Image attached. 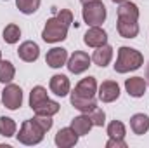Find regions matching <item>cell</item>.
<instances>
[{"label":"cell","mask_w":149,"mask_h":148,"mask_svg":"<svg viewBox=\"0 0 149 148\" xmlns=\"http://www.w3.org/2000/svg\"><path fill=\"white\" fill-rule=\"evenodd\" d=\"M57 18H59L63 23H66L68 26L73 25V12H71L70 9H61V11L57 12Z\"/></svg>","instance_id":"obj_29"},{"label":"cell","mask_w":149,"mask_h":148,"mask_svg":"<svg viewBox=\"0 0 149 148\" xmlns=\"http://www.w3.org/2000/svg\"><path fill=\"white\" fill-rule=\"evenodd\" d=\"M49 99V92H47V89L43 87V85H35L33 89H31V92H30V108L31 110H35L37 106H40L43 101H47Z\"/></svg>","instance_id":"obj_20"},{"label":"cell","mask_w":149,"mask_h":148,"mask_svg":"<svg viewBox=\"0 0 149 148\" xmlns=\"http://www.w3.org/2000/svg\"><path fill=\"white\" fill-rule=\"evenodd\" d=\"M113 59V47L109 44H104L101 47H97L92 54V63L101 66V68H106Z\"/></svg>","instance_id":"obj_17"},{"label":"cell","mask_w":149,"mask_h":148,"mask_svg":"<svg viewBox=\"0 0 149 148\" xmlns=\"http://www.w3.org/2000/svg\"><path fill=\"white\" fill-rule=\"evenodd\" d=\"M106 16H108V11L101 0L85 4L81 9V18L87 26H102V23L106 21Z\"/></svg>","instance_id":"obj_5"},{"label":"cell","mask_w":149,"mask_h":148,"mask_svg":"<svg viewBox=\"0 0 149 148\" xmlns=\"http://www.w3.org/2000/svg\"><path fill=\"white\" fill-rule=\"evenodd\" d=\"M90 63H92V58H90L87 52H83V51H74L73 54L68 58L66 66H68L70 73L80 75V73H85V72L88 70Z\"/></svg>","instance_id":"obj_7"},{"label":"cell","mask_w":149,"mask_h":148,"mask_svg":"<svg viewBox=\"0 0 149 148\" xmlns=\"http://www.w3.org/2000/svg\"><path fill=\"white\" fill-rule=\"evenodd\" d=\"M78 134L74 132L71 127H63L57 131L56 138H54V143L57 145L59 148H71L78 143Z\"/></svg>","instance_id":"obj_14"},{"label":"cell","mask_w":149,"mask_h":148,"mask_svg":"<svg viewBox=\"0 0 149 148\" xmlns=\"http://www.w3.org/2000/svg\"><path fill=\"white\" fill-rule=\"evenodd\" d=\"M43 136H45V129L35 120V117L24 120L19 127V132L16 134L17 141L21 145H26V147H33V145L42 143Z\"/></svg>","instance_id":"obj_3"},{"label":"cell","mask_w":149,"mask_h":148,"mask_svg":"<svg viewBox=\"0 0 149 148\" xmlns=\"http://www.w3.org/2000/svg\"><path fill=\"white\" fill-rule=\"evenodd\" d=\"M130 129L134 134L142 136L149 131V117L144 113H135L130 117Z\"/></svg>","instance_id":"obj_19"},{"label":"cell","mask_w":149,"mask_h":148,"mask_svg":"<svg viewBox=\"0 0 149 148\" xmlns=\"http://www.w3.org/2000/svg\"><path fill=\"white\" fill-rule=\"evenodd\" d=\"M106 148H127V143H125V140L109 138V140H108V143H106Z\"/></svg>","instance_id":"obj_30"},{"label":"cell","mask_w":149,"mask_h":148,"mask_svg":"<svg viewBox=\"0 0 149 148\" xmlns=\"http://www.w3.org/2000/svg\"><path fill=\"white\" fill-rule=\"evenodd\" d=\"M97 80H95V77H85V78H81L76 85H74V92L76 94H80V96H85V98H95V94H97Z\"/></svg>","instance_id":"obj_15"},{"label":"cell","mask_w":149,"mask_h":148,"mask_svg":"<svg viewBox=\"0 0 149 148\" xmlns=\"http://www.w3.org/2000/svg\"><path fill=\"white\" fill-rule=\"evenodd\" d=\"M139 16L141 11L137 4L134 2H123L118 7V19H116V30L118 35L123 38H135L139 35Z\"/></svg>","instance_id":"obj_1"},{"label":"cell","mask_w":149,"mask_h":148,"mask_svg":"<svg viewBox=\"0 0 149 148\" xmlns=\"http://www.w3.org/2000/svg\"><path fill=\"white\" fill-rule=\"evenodd\" d=\"M68 30H70V26L66 23H63L57 16H54V18L47 19V23L42 30V38L47 44H57V42H63L68 38Z\"/></svg>","instance_id":"obj_4"},{"label":"cell","mask_w":149,"mask_h":148,"mask_svg":"<svg viewBox=\"0 0 149 148\" xmlns=\"http://www.w3.org/2000/svg\"><path fill=\"white\" fill-rule=\"evenodd\" d=\"M0 59H2V51H0Z\"/></svg>","instance_id":"obj_34"},{"label":"cell","mask_w":149,"mask_h":148,"mask_svg":"<svg viewBox=\"0 0 149 148\" xmlns=\"http://www.w3.org/2000/svg\"><path fill=\"white\" fill-rule=\"evenodd\" d=\"M144 65V56L141 51L134 47L121 45L116 54V63H114V72L116 73H130L139 70Z\"/></svg>","instance_id":"obj_2"},{"label":"cell","mask_w":149,"mask_h":148,"mask_svg":"<svg viewBox=\"0 0 149 148\" xmlns=\"http://www.w3.org/2000/svg\"><path fill=\"white\" fill-rule=\"evenodd\" d=\"M70 127L73 129L78 136H85V134L90 132V129L94 127V124H92L88 113H81V115L74 117L73 120H71V125H70Z\"/></svg>","instance_id":"obj_18"},{"label":"cell","mask_w":149,"mask_h":148,"mask_svg":"<svg viewBox=\"0 0 149 148\" xmlns=\"http://www.w3.org/2000/svg\"><path fill=\"white\" fill-rule=\"evenodd\" d=\"M83 42H85V45L97 49V47L108 44V33L101 26H88V30L83 35Z\"/></svg>","instance_id":"obj_10"},{"label":"cell","mask_w":149,"mask_h":148,"mask_svg":"<svg viewBox=\"0 0 149 148\" xmlns=\"http://www.w3.org/2000/svg\"><path fill=\"white\" fill-rule=\"evenodd\" d=\"M70 101H71V105H73L80 113H88V111H92L95 106H97L95 98H85V96L76 94L74 91L70 92Z\"/></svg>","instance_id":"obj_16"},{"label":"cell","mask_w":149,"mask_h":148,"mask_svg":"<svg viewBox=\"0 0 149 148\" xmlns=\"http://www.w3.org/2000/svg\"><path fill=\"white\" fill-rule=\"evenodd\" d=\"M88 117H90L94 127H102L106 124V113H104L102 108H99V106H95L92 111H88Z\"/></svg>","instance_id":"obj_27"},{"label":"cell","mask_w":149,"mask_h":148,"mask_svg":"<svg viewBox=\"0 0 149 148\" xmlns=\"http://www.w3.org/2000/svg\"><path fill=\"white\" fill-rule=\"evenodd\" d=\"M80 2L85 5V4H90V2H99V0H80Z\"/></svg>","instance_id":"obj_32"},{"label":"cell","mask_w":149,"mask_h":148,"mask_svg":"<svg viewBox=\"0 0 149 148\" xmlns=\"http://www.w3.org/2000/svg\"><path fill=\"white\" fill-rule=\"evenodd\" d=\"M2 38H3V42H5V44H9V45L17 44V42H19V38H21V28H19L16 23L7 25V26L3 28V32H2Z\"/></svg>","instance_id":"obj_21"},{"label":"cell","mask_w":149,"mask_h":148,"mask_svg":"<svg viewBox=\"0 0 149 148\" xmlns=\"http://www.w3.org/2000/svg\"><path fill=\"white\" fill-rule=\"evenodd\" d=\"M148 82L144 77H130L125 80V91L130 98H142L146 94Z\"/></svg>","instance_id":"obj_12"},{"label":"cell","mask_w":149,"mask_h":148,"mask_svg":"<svg viewBox=\"0 0 149 148\" xmlns=\"http://www.w3.org/2000/svg\"><path fill=\"white\" fill-rule=\"evenodd\" d=\"M2 103L7 110H19L23 105V89L17 84H5L2 91Z\"/></svg>","instance_id":"obj_6"},{"label":"cell","mask_w":149,"mask_h":148,"mask_svg":"<svg viewBox=\"0 0 149 148\" xmlns=\"http://www.w3.org/2000/svg\"><path fill=\"white\" fill-rule=\"evenodd\" d=\"M40 4H42V0H16V7L19 9V12H23L26 16L35 14L40 9Z\"/></svg>","instance_id":"obj_26"},{"label":"cell","mask_w":149,"mask_h":148,"mask_svg":"<svg viewBox=\"0 0 149 148\" xmlns=\"http://www.w3.org/2000/svg\"><path fill=\"white\" fill-rule=\"evenodd\" d=\"M108 136L109 138H116V140H125L127 136V127L121 120H113L108 124Z\"/></svg>","instance_id":"obj_25"},{"label":"cell","mask_w":149,"mask_h":148,"mask_svg":"<svg viewBox=\"0 0 149 148\" xmlns=\"http://www.w3.org/2000/svg\"><path fill=\"white\" fill-rule=\"evenodd\" d=\"M5 2H7V0H5Z\"/></svg>","instance_id":"obj_35"},{"label":"cell","mask_w":149,"mask_h":148,"mask_svg":"<svg viewBox=\"0 0 149 148\" xmlns=\"http://www.w3.org/2000/svg\"><path fill=\"white\" fill-rule=\"evenodd\" d=\"M49 89L52 94L59 96V98H64L71 92V82L66 75L63 73H56L50 77V82H49Z\"/></svg>","instance_id":"obj_8"},{"label":"cell","mask_w":149,"mask_h":148,"mask_svg":"<svg viewBox=\"0 0 149 148\" xmlns=\"http://www.w3.org/2000/svg\"><path fill=\"white\" fill-rule=\"evenodd\" d=\"M35 120H37L38 124L45 129V132H49L50 129H52V124H54V120H52V117H43V115H35Z\"/></svg>","instance_id":"obj_28"},{"label":"cell","mask_w":149,"mask_h":148,"mask_svg":"<svg viewBox=\"0 0 149 148\" xmlns=\"http://www.w3.org/2000/svg\"><path fill=\"white\" fill-rule=\"evenodd\" d=\"M16 77V68L10 61L0 59V84H10Z\"/></svg>","instance_id":"obj_22"},{"label":"cell","mask_w":149,"mask_h":148,"mask_svg":"<svg viewBox=\"0 0 149 148\" xmlns=\"http://www.w3.org/2000/svg\"><path fill=\"white\" fill-rule=\"evenodd\" d=\"M97 96L99 101L102 103H113L120 98V85L114 80H104L99 87H97Z\"/></svg>","instance_id":"obj_9"},{"label":"cell","mask_w":149,"mask_h":148,"mask_svg":"<svg viewBox=\"0 0 149 148\" xmlns=\"http://www.w3.org/2000/svg\"><path fill=\"white\" fill-rule=\"evenodd\" d=\"M16 131H17V124L10 118V117H0V134L3 138H12L16 136Z\"/></svg>","instance_id":"obj_24"},{"label":"cell","mask_w":149,"mask_h":148,"mask_svg":"<svg viewBox=\"0 0 149 148\" xmlns=\"http://www.w3.org/2000/svg\"><path fill=\"white\" fill-rule=\"evenodd\" d=\"M17 56H19V59L24 61V63H35L38 59V56H40V47H38L37 42L26 40V42H23V44L19 45Z\"/></svg>","instance_id":"obj_13"},{"label":"cell","mask_w":149,"mask_h":148,"mask_svg":"<svg viewBox=\"0 0 149 148\" xmlns=\"http://www.w3.org/2000/svg\"><path fill=\"white\" fill-rule=\"evenodd\" d=\"M146 82H148V85H149V61H148V65H146Z\"/></svg>","instance_id":"obj_31"},{"label":"cell","mask_w":149,"mask_h":148,"mask_svg":"<svg viewBox=\"0 0 149 148\" xmlns=\"http://www.w3.org/2000/svg\"><path fill=\"white\" fill-rule=\"evenodd\" d=\"M61 110V106H59V103L57 101H52V99H47V101H43L40 106L35 108V115H43V117H54L57 111Z\"/></svg>","instance_id":"obj_23"},{"label":"cell","mask_w":149,"mask_h":148,"mask_svg":"<svg viewBox=\"0 0 149 148\" xmlns=\"http://www.w3.org/2000/svg\"><path fill=\"white\" fill-rule=\"evenodd\" d=\"M113 4H118V5H120V4H123V2H127V0H111Z\"/></svg>","instance_id":"obj_33"},{"label":"cell","mask_w":149,"mask_h":148,"mask_svg":"<svg viewBox=\"0 0 149 148\" xmlns=\"http://www.w3.org/2000/svg\"><path fill=\"white\" fill-rule=\"evenodd\" d=\"M68 51L64 47H52L50 51H47V56H45V63L50 66V68H63L66 66L68 63Z\"/></svg>","instance_id":"obj_11"}]
</instances>
